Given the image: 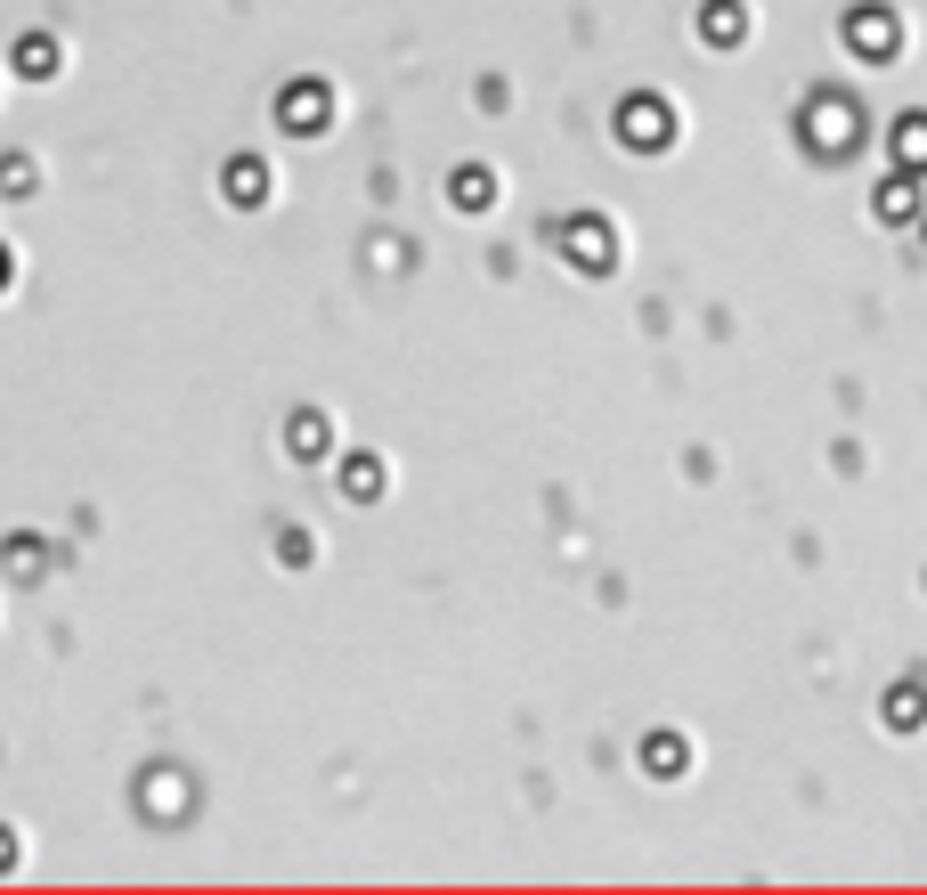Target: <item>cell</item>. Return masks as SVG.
Returning <instances> with one entry per match:
<instances>
[{
    "label": "cell",
    "instance_id": "cell-7",
    "mask_svg": "<svg viewBox=\"0 0 927 895\" xmlns=\"http://www.w3.org/2000/svg\"><path fill=\"white\" fill-rule=\"evenodd\" d=\"M326 448V415H293V456H318Z\"/></svg>",
    "mask_w": 927,
    "mask_h": 895
},
{
    "label": "cell",
    "instance_id": "cell-5",
    "mask_svg": "<svg viewBox=\"0 0 927 895\" xmlns=\"http://www.w3.org/2000/svg\"><path fill=\"white\" fill-rule=\"evenodd\" d=\"M854 41H862V57H895V49H887V41H895L887 17H854Z\"/></svg>",
    "mask_w": 927,
    "mask_h": 895
},
{
    "label": "cell",
    "instance_id": "cell-2",
    "mask_svg": "<svg viewBox=\"0 0 927 895\" xmlns=\"http://www.w3.org/2000/svg\"><path fill=\"white\" fill-rule=\"evenodd\" d=\"M627 139H643V147L667 139V106H659V98H635V106H627Z\"/></svg>",
    "mask_w": 927,
    "mask_h": 895
},
{
    "label": "cell",
    "instance_id": "cell-3",
    "mask_svg": "<svg viewBox=\"0 0 927 895\" xmlns=\"http://www.w3.org/2000/svg\"><path fill=\"white\" fill-rule=\"evenodd\" d=\"M228 196H236V204H261V196H269V171H261L253 155H236V163H228Z\"/></svg>",
    "mask_w": 927,
    "mask_h": 895
},
{
    "label": "cell",
    "instance_id": "cell-1",
    "mask_svg": "<svg viewBox=\"0 0 927 895\" xmlns=\"http://www.w3.org/2000/svg\"><path fill=\"white\" fill-rule=\"evenodd\" d=\"M326 106H334V98H326V82H293V90H285V114H277V123H285V131H326V123H334Z\"/></svg>",
    "mask_w": 927,
    "mask_h": 895
},
{
    "label": "cell",
    "instance_id": "cell-9",
    "mask_svg": "<svg viewBox=\"0 0 927 895\" xmlns=\"http://www.w3.org/2000/svg\"><path fill=\"white\" fill-rule=\"evenodd\" d=\"M651 773H684V749H675V741H651Z\"/></svg>",
    "mask_w": 927,
    "mask_h": 895
},
{
    "label": "cell",
    "instance_id": "cell-4",
    "mask_svg": "<svg viewBox=\"0 0 927 895\" xmlns=\"http://www.w3.org/2000/svg\"><path fill=\"white\" fill-rule=\"evenodd\" d=\"M570 245H578V261H586V269H610V228H602V220H578V228H570Z\"/></svg>",
    "mask_w": 927,
    "mask_h": 895
},
{
    "label": "cell",
    "instance_id": "cell-8",
    "mask_svg": "<svg viewBox=\"0 0 927 895\" xmlns=\"http://www.w3.org/2000/svg\"><path fill=\"white\" fill-rule=\"evenodd\" d=\"M456 204H472V212L488 204V171H456Z\"/></svg>",
    "mask_w": 927,
    "mask_h": 895
},
{
    "label": "cell",
    "instance_id": "cell-6",
    "mask_svg": "<svg viewBox=\"0 0 927 895\" xmlns=\"http://www.w3.org/2000/svg\"><path fill=\"white\" fill-rule=\"evenodd\" d=\"M17 66H25V74H57V41H49V33H33V41L17 49Z\"/></svg>",
    "mask_w": 927,
    "mask_h": 895
},
{
    "label": "cell",
    "instance_id": "cell-10",
    "mask_svg": "<svg viewBox=\"0 0 927 895\" xmlns=\"http://www.w3.org/2000/svg\"><path fill=\"white\" fill-rule=\"evenodd\" d=\"M0 285H9V253H0Z\"/></svg>",
    "mask_w": 927,
    "mask_h": 895
}]
</instances>
